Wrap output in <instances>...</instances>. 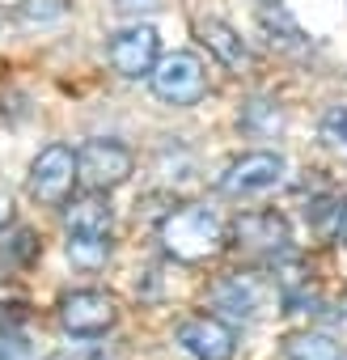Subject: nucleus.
Wrapping results in <instances>:
<instances>
[{
	"instance_id": "f257e3e1",
	"label": "nucleus",
	"mask_w": 347,
	"mask_h": 360,
	"mask_svg": "<svg viewBox=\"0 0 347 360\" xmlns=\"http://www.w3.org/2000/svg\"><path fill=\"white\" fill-rule=\"evenodd\" d=\"M161 246L178 263H208L225 250V221L204 204L174 208L161 221Z\"/></svg>"
},
{
	"instance_id": "f03ea898",
	"label": "nucleus",
	"mask_w": 347,
	"mask_h": 360,
	"mask_svg": "<svg viewBox=\"0 0 347 360\" xmlns=\"http://www.w3.org/2000/svg\"><path fill=\"white\" fill-rule=\"evenodd\" d=\"M148 85L169 106H195L208 94V68H204V60L195 51H169V56H161L152 64Z\"/></svg>"
},
{
	"instance_id": "7ed1b4c3",
	"label": "nucleus",
	"mask_w": 347,
	"mask_h": 360,
	"mask_svg": "<svg viewBox=\"0 0 347 360\" xmlns=\"http://www.w3.org/2000/svg\"><path fill=\"white\" fill-rule=\"evenodd\" d=\"M131 153L114 140H89L81 153H77V183H85L89 191H110V187H123L131 178Z\"/></svg>"
},
{
	"instance_id": "20e7f679",
	"label": "nucleus",
	"mask_w": 347,
	"mask_h": 360,
	"mask_svg": "<svg viewBox=\"0 0 347 360\" xmlns=\"http://www.w3.org/2000/svg\"><path fill=\"white\" fill-rule=\"evenodd\" d=\"M77 183V153L68 144H47L30 165V195L39 204H64Z\"/></svg>"
},
{
	"instance_id": "39448f33",
	"label": "nucleus",
	"mask_w": 347,
	"mask_h": 360,
	"mask_svg": "<svg viewBox=\"0 0 347 360\" xmlns=\"http://www.w3.org/2000/svg\"><path fill=\"white\" fill-rule=\"evenodd\" d=\"M119 322V305L114 297L106 292H93V288H77L60 301V326L68 335H81V339H98L106 335L110 326Z\"/></svg>"
},
{
	"instance_id": "423d86ee",
	"label": "nucleus",
	"mask_w": 347,
	"mask_h": 360,
	"mask_svg": "<svg viewBox=\"0 0 347 360\" xmlns=\"http://www.w3.org/2000/svg\"><path fill=\"white\" fill-rule=\"evenodd\" d=\"M280 183H284V157H275V153H246L221 174L216 187H221V195L242 200V195H263V191H271Z\"/></svg>"
},
{
	"instance_id": "0eeeda50",
	"label": "nucleus",
	"mask_w": 347,
	"mask_h": 360,
	"mask_svg": "<svg viewBox=\"0 0 347 360\" xmlns=\"http://www.w3.org/2000/svg\"><path fill=\"white\" fill-rule=\"evenodd\" d=\"M233 238H237V246L246 250V255H254V259H284L288 255V221L280 217V212H246V217H237L233 221Z\"/></svg>"
},
{
	"instance_id": "6e6552de",
	"label": "nucleus",
	"mask_w": 347,
	"mask_h": 360,
	"mask_svg": "<svg viewBox=\"0 0 347 360\" xmlns=\"http://www.w3.org/2000/svg\"><path fill=\"white\" fill-rule=\"evenodd\" d=\"M106 60L123 77H148L152 64L161 60V39L152 26H127L106 43Z\"/></svg>"
},
{
	"instance_id": "1a4fd4ad",
	"label": "nucleus",
	"mask_w": 347,
	"mask_h": 360,
	"mask_svg": "<svg viewBox=\"0 0 347 360\" xmlns=\"http://www.w3.org/2000/svg\"><path fill=\"white\" fill-rule=\"evenodd\" d=\"M178 343H183V352L195 356V360H233V352H237L233 326L221 322V318H212V314L187 318V322L178 326Z\"/></svg>"
},
{
	"instance_id": "9d476101",
	"label": "nucleus",
	"mask_w": 347,
	"mask_h": 360,
	"mask_svg": "<svg viewBox=\"0 0 347 360\" xmlns=\"http://www.w3.org/2000/svg\"><path fill=\"white\" fill-rule=\"evenodd\" d=\"M258 26H263L271 51H284V56H305V51H309L305 30L296 26V18L280 5V0H267V5L258 9Z\"/></svg>"
},
{
	"instance_id": "9b49d317",
	"label": "nucleus",
	"mask_w": 347,
	"mask_h": 360,
	"mask_svg": "<svg viewBox=\"0 0 347 360\" xmlns=\"http://www.w3.org/2000/svg\"><path fill=\"white\" fill-rule=\"evenodd\" d=\"M64 229L68 233H85V238H110V204L102 191L77 195L72 204L64 200Z\"/></svg>"
},
{
	"instance_id": "f8f14e48",
	"label": "nucleus",
	"mask_w": 347,
	"mask_h": 360,
	"mask_svg": "<svg viewBox=\"0 0 347 360\" xmlns=\"http://www.w3.org/2000/svg\"><path fill=\"white\" fill-rule=\"evenodd\" d=\"M263 284L254 280V276H229V280H221L216 288H212V301H216V309H225V314H233V318H254L258 309H263Z\"/></svg>"
},
{
	"instance_id": "ddd939ff",
	"label": "nucleus",
	"mask_w": 347,
	"mask_h": 360,
	"mask_svg": "<svg viewBox=\"0 0 347 360\" xmlns=\"http://www.w3.org/2000/svg\"><path fill=\"white\" fill-rule=\"evenodd\" d=\"M195 30H199V39L208 43V51H212L221 64L242 68V64L250 60V51H246V43L237 39V30H233V26L216 22V18H199V22H195Z\"/></svg>"
},
{
	"instance_id": "4468645a",
	"label": "nucleus",
	"mask_w": 347,
	"mask_h": 360,
	"mask_svg": "<svg viewBox=\"0 0 347 360\" xmlns=\"http://www.w3.org/2000/svg\"><path fill=\"white\" fill-rule=\"evenodd\" d=\"M280 360H343V356H339V347H334L326 335L301 330V335H288V339H284Z\"/></svg>"
},
{
	"instance_id": "2eb2a0df",
	"label": "nucleus",
	"mask_w": 347,
	"mask_h": 360,
	"mask_svg": "<svg viewBox=\"0 0 347 360\" xmlns=\"http://www.w3.org/2000/svg\"><path fill=\"white\" fill-rule=\"evenodd\" d=\"M34 255H39V238H34V229L18 225V229H9V233H0V263L18 267V263H30Z\"/></svg>"
},
{
	"instance_id": "dca6fc26",
	"label": "nucleus",
	"mask_w": 347,
	"mask_h": 360,
	"mask_svg": "<svg viewBox=\"0 0 347 360\" xmlns=\"http://www.w3.org/2000/svg\"><path fill=\"white\" fill-rule=\"evenodd\" d=\"M68 259L77 267H102L110 259V238H85V233H68Z\"/></svg>"
},
{
	"instance_id": "f3484780",
	"label": "nucleus",
	"mask_w": 347,
	"mask_h": 360,
	"mask_svg": "<svg viewBox=\"0 0 347 360\" xmlns=\"http://www.w3.org/2000/svg\"><path fill=\"white\" fill-rule=\"evenodd\" d=\"M317 136H322V144H326L330 153H339V157L347 161V110H343V106H330V110L322 115Z\"/></svg>"
},
{
	"instance_id": "a211bd4d",
	"label": "nucleus",
	"mask_w": 347,
	"mask_h": 360,
	"mask_svg": "<svg viewBox=\"0 0 347 360\" xmlns=\"http://www.w3.org/2000/svg\"><path fill=\"white\" fill-rule=\"evenodd\" d=\"M64 13V0H26V5H22V18L26 22H47V18H60Z\"/></svg>"
},
{
	"instance_id": "6ab92c4d",
	"label": "nucleus",
	"mask_w": 347,
	"mask_h": 360,
	"mask_svg": "<svg viewBox=\"0 0 347 360\" xmlns=\"http://www.w3.org/2000/svg\"><path fill=\"white\" fill-rule=\"evenodd\" d=\"M9 217H13V204H9V195H5V191H0V229L9 225Z\"/></svg>"
}]
</instances>
